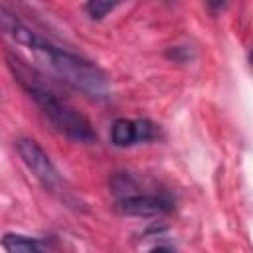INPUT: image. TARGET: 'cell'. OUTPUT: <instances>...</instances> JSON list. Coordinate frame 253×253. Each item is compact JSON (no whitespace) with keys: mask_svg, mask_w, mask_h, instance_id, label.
Here are the masks:
<instances>
[{"mask_svg":"<svg viewBox=\"0 0 253 253\" xmlns=\"http://www.w3.org/2000/svg\"><path fill=\"white\" fill-rule=\"evenodd\" d=\"M0 26L4 34L12 38L18 45H26L36 53H40V57L53 69V73L59 75V79H63L73 89L99 101L109 97V79L103 73V69L93 61L49 43L45 38L38 36L28 26H24L6 8L0 10Z\"/></svg>","mask_w":253,"mask_h":253,"instance_id":"cell-1","label":"cell"},{"mask_svg":"<svg viewBox=\"0 0 253 253\" xmlns=\"http://www.w3.org/2000/svg\"><path fill=\"white\" fill-rule=\"evenodd\" d=\"M6 65L12 71L14 79L22 85V89L28 93V97L38 105L42 115L53 125L57 132L67 136L73 142H95L97 134L85 115H81L77 109H73L69 103L59 99L55 93H51L40 79V75L24 63L20 57L6 53Z\"/></svg>","mask_w":253,"mask_h":253,"instance_id":"cell-2","label":"cell"},{"mask_svg":"<svg viewBox=\"0 0 253 253\" xmlns=\"http://www.w3.org/2000/svg\"><path fill=\"white\" fill-rule=\"evenodd\" d=\"M14 146H16L18 156H20L22 162L26 164V168L38 178V182H40L45 190H49L51 194L59 196L63 202H69V200H71V192L67 190L65 180L61 178L59 170H57L55 164L51 162L49 154H47L34 138L20 136V138L14 140Z\"/></svg>","mask_w":253,"mask_h":253,"instance_id":"cell-3","label":"cell"},{"mask_svg":"<svg viewBox=\"0 0 253 253\" xmlns=\"http://www.w3.org/2000/svg\"><path fill=\"white\" fill-rule=\"evenodd\" d=\"M174 210V200L168 194H130L115 200V211L121 215H136V217H154L164 215Z\"/></svg>","mask_w":253,"mask_h":253,"instance_id":"cell-4","label":"cell"},{"mask_svg":"<svg viewBox=\"0 0 253 253\" xmlns=\"http://www.w3.org/2000/svg\"><path fill=\"white\" fill-rule=\"evenodd\" d=\"M160 138V126L148 119H117L111 125V142L119 148Z\"/></svg>","mask_w":253,"mask_h":253,"instance_id":"cell-5","label":"cell"},{"mask_svg":"<svg viewBox=\"0 0 253 253\" xmlns=\"http://www.w3.org/2000/svg\"><path fill=\"white\" fill-rule=\"evenodd\" d=\"M2 247L6 253H47L45 243L42 239L10 231L2 235Z\"/></svg>","mask_w":253,"mask_h":253,"instance_id":"cell-6","label":"cell"},{"mask_svg":"<svg viewBox=\"0 0 253 253\" xmlns=\"http://www.w3.org/2000/svg\"><path fill=\"white\" fill-rule=\"evenodd\" d=\"M115 8H117V4H111V2H87L85 4V12L91 20H103Z\"/></svg>","mask_w":253,"mask_h":253,"instance_id":"cell-7","label":"cell"},{"mask_svg":"<svg viewBox=\"0 0 253 253\" xmlns=\"http://www.w3.org/2000/svg\"><path fill=\"white\" fill-rule=\"evenodd\" d=\"M166 57H170L172 61H178V63H186L192 57V49L186 45H174L166 51Z\"/></svg>","mask_w":253,"mask_h":253,"instance_id":"cell-8","label":"cell"},{"mask_svg":"<svg viewBox=\"0 0 253 253\" xmlns=\"http://www.w3.org/2000/svg\"><path fill=\"white\" fill-rule=\"evenodd\" d=\"M148 253H174L170 247H166V245H158V247H154V249H150Z\"/></svg>","mask_w":253,"mask_h":253,"instance_id":"cell-9","label":"cell"},{"mask_svg":"<svg viewBox=\"0 0 253 253\" xmlns=\"http://www.w3.org/2000/svg\"><path fill=\"white\" fill-rule=\"evenodd\" d=\"M247 61H249V67L253 69V47H251V51H249V55H247Z\"/></svg>","mask_w":253,"mask_h":253,"instance_id":"cell-10","label":"cell"}]
</instances>
